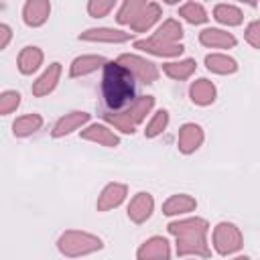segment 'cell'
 Masks as SVG:
<instances>
[{"label":"cell","mask_w":260,"mask_h":260,"mask_svg":"<svg viewBox=\"0 0 260 260\" xmlns=\"http://www.w3.org/2000/svg\"><path fill=\"white\" fill-rule=\"evenodd\" d=\"M169 234L175 236L177 256H199L209 258L211 250L207 244L209 223L203 217H183L167 225Z\"/></svg>","instance_id":"1"},{"label":"cell","mask_w":260,"mask_h":260,"mask_svg":"<svg viewBox=\"0 0 260 260\" xmlns=\"http://www.w3.org/2000/svg\"><path fill=\"white\" fill-rule=\"evenodd\" d=\"M134 75L118 61H108L102 75V95L110 112H122L136 100Z\"/></svg>","instance_id":"2"},{"label":"cell","mask_w":260,"mask_h":260,"mask_svg":"<svg viewBox=\"0 0 260 260\" xmlns=\"http://www.w3.org/2000/svg\"><path fill=\"white\" fill-rule=\"evenodd\" d=\"M102 248H104L102 238L83 230H67L57 240V250L67 258L89 256L93 252H100Z\"/></svg>","instance_id":"3"},{"label":"cell","mask_w":260,"mask_h":260,"mask_svg":"<svg viewBox=\"0 0 260 260\" xmlns=\"http://www.w3.org/2000/svg\"><path fill=\"white\" fill-rule=\"evenodd\" d=\"M211 244H213V250L219 256H230V254H236V252L242 250L244 236H242V232H240V228L236 223H232V221H219L213 228Z\"/></svg>","instance_id":"4"},{"label":"cell","mask_w":260,"mask_h":260,"mask_svg":"<svg viewBox=\"0 0 260 260\" xmlns=\"http://www.w3.org/2000/svg\"><path fill=\"white\" fill-rule=\"evenodd\" d=\"M122 67H126L134 79H138L140 83H154L160 75V69L156 67V63L148 61L146 57H140V55H134V53H122L118 59H116Z\"/></svg>","instance_id":"5"},{"label":"cell","mask_w":260,"mask_h":260,"mask_svg":"<svg viewBox=\"0 0 260 260\" xmlns=\"http://www.w3.org/2000/svg\"><path fill=\"white\" fill-rule=\"evenodd\" d=\"M134 49L150 53L154 57H181L183 51H185V47L181 43H169V41H162V39H158L154 35L134 41Z\"/></svg>","instance_id":"6"},{"label":"cell","mask_w":260,"mask_h":260,"mask_svg":"<svg viewBox=\"0 0 260 260\" xmlns=\"http://www.w3.org/2000/svg\"><path fill=\"white\" fill-rule=\"evenodd\" d=\"M203 140H205L203 128L195 122H185L179 128V134H177V148L183 154H193L195 150L201 148Z\"/></svg>","instance_id":"7"},{"label":"cell","mask_w":260,"mask_h":260,"mask_svg":"<svg viewBox=\"0 0 260 260\" xmlns=\"http://www.w3.org/2000/svg\"><path fill=\"white\" fill-rule=\"evenodd\" d=\"M132 32L120 30V28H110V26H98V28H87L79 35V41L85 43H108V45H120L130 41Z\"/></svg>","instance_id":"8"},{"label":"cell","mask_w":260,"mask_h":260,"mask_svg":"<svg viewBox=\"0 0 260 260\" xmlns=\"http://www.w3.org/2000/svg\"><path fill=\"white\" fill-rule=\"evenodd\" d=\"M152 211H154V197L150 193H146V191H138L130 199L128 209H126L128 219L132 223H144L146 219H150Z\"/></svg>","instance_id":"9"},{"label":"cell","mask_w":260,"mask_h":260,"mask_svg":"<svg viewBox=\"0 0 260 260\" xmlns=\"http://www.w3.org/2000/svg\"><path fill=\"white\" fill-rule=\"evenodd\" d=\"M136 258L138 260H169L171 258V244L162 236H152L138 246Z\"/></svg>","instance_id":"10"},{"label":"cell","mask_w":260,"mask_h":260,"mask_svg":"<svg viewBox=\"0 0 260 260\" xmlns=\"http://www.w3.org/2000/svg\"><path fill=\"white\" fill-rule=\"evenodd\" d=\"M61 73H63V67H61V63H51L39 77H37V81H32V85H30V91H32V95L35 98H45V95H49L51 91H55V87H57V83H59V79H61Z\"/></svg>","instance_id":"11"},{"label":"cell","mask_w":260,"mask_h":260,"mask_svg":"<svg viewBox=\"0 0 260 260\" xmlns=\"http://www.w3.org/2000/svg\"><path fill=\"white\" fill-rule=\"evenodd\" d=\"M89 118H91V116H89L87 112L73 110V112H69V114L61 116V118L55 122V126H53V130H51V136H53V138L69 136L71 132H75V130H79V128H83V126L89 122Z\"/></svg>","instance_id":"12"},{"label":"cell","mask_w":260,"mask_h":260,"mask_svg":"<svg viewBox=\"0 0 260 260\" xmlns=\"http://www.w3.org/2000/svg\"><path fill=\"white\" fill-rule=\"evenodd\" d=\"M51 2L49 0H26L22 6V20L30 28H39L49 20Z\"/></svg>","instance_id":"13"},{"label":"cell","mask_w":260,"mask_h":260,"mask_svg":"<svg viewBox=\"0 0 260 260\" xmlns=\"http://www.w3.org/2000/svg\"><path fill=\"white\" fill-rule=\"evenodd\" d=\"M128 195V187L124 183H108L102 193L98 195V201H95V207L98 211H110V209H116L124 203Z\"/></svg>","instance_id":"14"},{"label":"cell","mask_w":260,"mask_h":260,"mask_svg":"<svg viewBox=\"0 0 260 260\" xmlns=\"http://www.w3.org/2000/svg\"><path fill=\"white\" fill-rule=\"evenodd\" d=\"M81 138L83 140H89V142H95V144H102L106 148H116L120 146V136L106 124H89L81 130Z\"/></svg>","instance_id":"15"},{"label":"cell","mask_w":260,"mask_h":260,"mask_svg":"<svg viewBox=\"0 0 260 260\" xmlns=\"http://www.w3.org/2000/svg\"><path fill=\"white\" fill-rule=\"evenodd\" d=\"M199 43L207 49H234L238 45V39L223 28L209 26V28H203L199 32Z\"/></svg>","instance_id":"16"},{"label":"cell","mask_w":260,"mask_h":260,"mask_svg":"<svg viewBox=\"0 0 260 260\" xmlns=\"http://www.w3.org/2000/svg\"><path fill=\"white\" fill-rule=\"evenodd\" d=\"M189 98L195 106H211L217 98V87L207 77H199L189 85Z\"/></svg>","instance_id":"17"},{"label":"cell","mask_w":260,"mask_h":260,"mask_svg":"<svg viewBox=\"0 0 260 260\" xmlns=\"http://www.w3.org/2000/svg\"><path fill=\"white\" fill-rule=\"evenodd\" d=\"M43 59H45V55H43V51H41L39 47L26 45V47H22L20 53H18L16 67H18V71H20L22 75H32V73L43 65Z\"/></svg>","instance_id":"18"},{"label":"cell","mask_w":260,"mask_h":260,"mask_svg":"<svg viewBox=\"0 0 260 260\" xmlns=\"http://www.w3.org/2000/svg\"><path fill=\"white\" fill-rule=\"evenodd\" d=\"M106 63L108 61L102 55H79L69 65V77H85V75L98 71L100 67H104Z\"/></svg>","instance_id":"19"},{"label":"cell","mask_w":260,"mask_h":260,"mask_svg":"<svg viewBox=\"0 0 260 260\" xmlns=\"http://www.w3.org/2000/svg\"><path fill=\"white\" fill-rule=\"evenodd\" d=\"M160 14H162L160 4L148 2V4L138 12V16L130 22V30H132V32H146V30H150V28L158 22Z\"/></svg>","instance_id":"20"},{"label":"cell","mask_w":260,"mask_h":260,"mask_svg":"<svg viewBox=\"0 0 260 260\" xmlns=\"http://www.w3.org/2000/svg\"><path fill=\"white\" fill-rule=\"evenodd\" d=\"M197 209V199L187 195V193H177V195H171L165 203H162V213L173 217V215H185V213H191Z\"/></svg>","instance_id":"21"},{"label":"cell","mask_w":260,"mask_h":260,"mask_svg":"<svg viewBox=\"0 0 260 260\" xmlns=\"http://www.w3.org/2000/svg\"><path fill=\"white\" fill-rule=\"evenodd\" d=\"M205 67L217 75H232L238 71V61L225 53H209L205 55Z\"/></svg>","instance_id":"22"},{"label":"cell","mask_w":260,"mask_h":260,"mask_svg":"<svg viewBox=\"0 0 260 260\" xmlns=\"http://www.w3.org/2000/svg\"><path fill=\"white\" fill-rule=\"evenodd\" d=\"M197 69V63L195 59L187 57V59H179V61H169L162 65V73L171 79H177V81H185L189 79Z\"/></svg>","instance_id":"23"},{"label":"cell","mask_w":260,"mask_h":260,"mask_svg":"<svg viewBox=\"0 0 260 260\" xmlns=\"http://www.w3.org/2000/svg\"><path fill=\"white\" fill-rule=\"evenodd\" d=\"M152 108H154V95H138L124 112H126V116L132 120V124L138 128V126L146 120V116L150 114Z\"/></svg>","instance_id":"24"},{"label":"cell","mask_w":260,"mask_h":260,"mask_svg":"<svg viewBox=\"0 0 260 260\" xmlns=\"http://www.w3.org/2000/svg\"><path fill=\"white\" fill-rule=\"evenodd\" d=\"M41 126H43L41 114H24L12 122V134L16 138H26V136H32L35 132H39Z\"/></svg>","instance_id":"25"},{"label":"cell","mask_w":260,"mask_h":260,"mask_svg":"<svg viewBox=\"0 0 260 260\" xmlns=\"http://www.w3.org/2000/svg\"><path fill=\"white\" fill-rule=\"evenodd\" d=\"M213 18L223 24V26H238L244 20V12L236 6V4H228V2H219L213 6Z\"/></svg>","instance_id":"26"},{"label":"cell","mask_w":260,"mask_h":260,"mask_svg":"<svg viewBox=\"0 0 260 260\" xmlns=\"http://www.w3.org/2000/svg\"><path fill=\"white\" fill-rule=\"evenodd\" d=\"M179 16L183 20H187L189 24H203L209 20L207 10L201 2H185L179 6Z\"/></svg>","instance_id":"27"},{"label":"cell","mask_w":260,"mask_h":260,"mask_svg":"<svg viewBox=\"0 0 260 260\" xmlns=\"http://www.w3.org/2000/svg\"><path fill=\"white\" fill-rule=\"evenodd\" d=\"M146 4H148L146 0H124L122 6H120L118 12H116V20H118V24H126V26H130V22L138 16V12H140Z\"/></svg>","instance_id":"28"},{"label":"cell","mask_w":260,"mask_h":260,"mask_svg":"<svg viewBox=\"0 0 260 260\" xmlns=\"http://www.w3.org/2000/svg\"><path fill=\"white\" fill-rule=\"evenodd\" d=\"M183 35H185L183 32V26H181V22L177 18H167L156 28V32H154V37H158L162 41H169V43H181Z\"/></svg>","instance_id":"29"},{"label":"cell","mask_w":260,"mask_h":260,"mask_svg":"<svg viewBox=\"0 0 260 260\" xmlns=\"http://www.w3.org/2000/svg\"><path fill=\"white\" fill-rule=\"evenodd\" d=\"M104 122L110 124L114 130L122 132V134H134L136 132V126L132 124V120L126 116V112H106L104 114Z\"/></svg>","instance_id":"30"},{"label":"cell","mask_w":260,"mask_h":260,"mask_svg":"<svg viewBox=\"0 0 260 260\" xmlns=\"http://www.w3.org/2000/svg\"><path fill=\"white\" fill-rule=\"evenodd\" d=\"M167 126H169V112L165 108L162 110H156L152 114V118L148 120L146 128H144V136L146 138H156V136H160L167 130Z\"/></svg>","instance_id":"31"},{"label":"cell","mask_w":260,"mask_h":260,"mask_svg":"<svg viewBox=\"0 0 260 260\" xmlns=\"http://www.w3.org/2000/svg\"><path fill=\"white\" fill-rule=\"evenodd\" d=\"M20 106V93L16 89H6L0 93V114L8 116Z\"/></svg>","instance_id":"32"},{"label":"cell","mask_w":260,"mask_h":260,"mask_svg":"<svg viewBox=\"0 0 260 260\" xmlns=\"http://www.w3.org/2000/svg\"><path fill=\"white\" fill-rule=\"evenodd\" d=\"M114 6H116L114 0H89L87 2V12L93 18H104L114 10Z\"/></svg>","instance_id":"33"},{"label":"cell","mask_w":260,"mask_h":260,"mask_svg":"<svg viewBox=\"0 0 260 260\" xmlns=\"http://www.w3.org/2000/svg\"><path fill=\"white\" fill-rule=\"evenodd\" d=\"M244 37H246V43L254 49H260V20H252L248 22L246 30H244Z\"/></svg>","instance_id":"34"},{"label":"cell","mask_w":260,"mask_h":260,"mask_svg":"<svg viewBox=\"0 0 260 260\" xmlns=\"http://www.w3.org/2000/svg\"><path fill=\"white\" fill-rule=\"evenodd\" d=\"M10 39H12V28L2 22V24H0V51H4V49L8 47Z\"/></svg>","instance_id":"35"},{"label":"cell","mask_w":260,"mask_h":260,"mask_svg":"<svg viewBox=\"0 0 260 260\" xmlns=\"http://www.w3.org/2000/svg\"><path fill=\"white\" fill-rule=\"evenodd\" d=\"M232 260H250V256H236V258H232Z\"/></svg>","instance_id":"36"}]
</instances>
